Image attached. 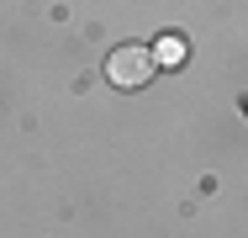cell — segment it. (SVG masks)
Instances as JSON below:
<instances>
[{
    "label": "cell",
    "instance_id": "1",
    "mask_svg": "<svg viewBox=\"0 0 248 238\" xmlns=\"http://www.w3.org/2000/svg\"><path fill=\"white\" fill-rule=\"evenodd\" d=\"M153 48H138V43H127V48H116L111 58H106V80L111 85H122V90H138V85H148L153 80Z\"/></svg>",
    "mask_w": 248,
    "mask_h": 238
},
{
    "label": "cell",
    "instance_id": "2",
    "mask_svg": "<svg viewBox=\"0 0 248 238\" xmlns=\"http://www.w3.org/2000/svg\"><path fill=\"white\" fill-rule=\"evenodd\" d=\"M185 53H190V48H185L180 32H164V37L153 43V64H158V69H180V64H185Z\"/></svg>",
    "mask_w": 248,
    "mask_h": 238
}]
</instances>
